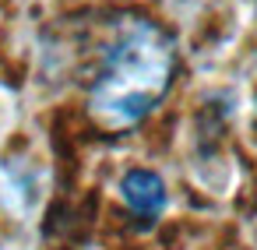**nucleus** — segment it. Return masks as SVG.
Instances as JSON below:
<instances>
[{
	"mask_svg": "<svg viewBox=\"0 0 257 250\" xmlns=\"http://www.w3.org/2000/svg\"><path fill=\"white\" fill-rule=\"evenodd\" d=\"M173 74L176 46L169 32H162L155 22L131 18L116 29L102 53L99 74L88 88V109L109 131L134 127L166 99Z\"/></svg>",
	"mask_w": 257,
	"mask_h": 250,
	"instance_id": "f257e3e1",
	"label": "nucleus"
},
{
	"mask_svg": "<svg viewBox=\"0 0 257 250\" xmlns=\"http://www.w3.org/2000/svg\"><path fill=\"white\" fill-rule=\"evenodd\" d=\"M120 197L131 208V215L141 222H155L166 211V183L152 169H131L120 180Z\"/></svg>",
	"mask_w": 257,
	"mask_h": 250,
	"instance_id": "f03ea898",
	"label": "nucleus"
}]
</instances>
